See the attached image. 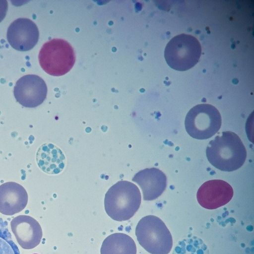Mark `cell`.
<instances>
[{"mask_svg":"<svg viewBox=\"0 0 254 254\" xmlns=\"http://www.w3.org/2000/svg\"><path fill=\"white\" fill-rule=\"evenodd\" d=\"M206 155L209 163L216 168L231 172L239 169L244 164L247 151L237 134L225 131L209 142Z\"/></svg>","mask_w":254,"mask_h":254,"instance_id":"obj_1","label":"cell"},{"mask_svg":"<svg viewBox=\"0 0 254 254\" xmlns=\"http://www.w3.org/2000/svg\"><path fill=\"white\" fill-rule=\"evenodd\" d=\"M36 161L41 170L49 174H59L65 165V157L63 151L50 143H44L39 147Z\"/></svg>","mask_w":254,"mask_h":254,"instance_id":"obj_13","label":"cell"},{"mask_svg":"<svg viewBox=\"0 0 254 254\" xmlns=\"http://www.w3.org/2000/svg\"><path fill=\"white\" fill-rule=\"evenodd\" d=\"M141 196L138 188L127 181H120L113 185L105 194L106 212L112 219L127 221L136 212L141 204Z\"/></svg>","mask_w":254,"mask_h":254,"instance_id":"obj_2","label":"cell"},{"mask_svg":"<svg viewBox=\"0 0 254 254\" xmlns=\"http://www.w3.org/2000/svg\"><path fill=\"white\" fill-rule=\"evenodd\" d=\"M7 8V1L5 0H0V22L4 18Z\"/></svg>","mask_w":254,"mask_h":254,"instance_id":"obj_17","label":"cell"},{"mask_svg":"<svg viewBox=\"0 0 254 254\" xmlns=\"http://www.w3.org/2000/svg\"><path fill=\"white\" fill-rule=\"evenodd\" d=\"M47 87L44 80L38 75L28 74L20 78L14 88V95L22 106L35 108L46 99Z\"/></svg>","mask_w":254,"mask_h":254,"instance_id":"obj_7","label":"cell"},{"mask_svg":"<svg viewBox=\"0 0 254 254\" xmlns=\"http://www.w3.org/2000/svg\"><path fill=\"white\" fill-rule=\"evenodd\" d=\"M233 193V188L228 183L221 180H212L204 183L199 187L196 198L202 207L215 209L228 203Z\"/></svg>","mask_w":254,"mask_h":254,"instance_id":"obj_8","label":"cell"},{"mask_svg":"<svg viewBox=\"0 0 254 254\" xmlns=\"http://www.w3.org/2000/svg\"><path fill=\"white\" fill-rule=\"evenodd\" d=\"M134 240L128 235L116 233L106 237L100 249L101 254H136Z\"/></svg>","mask_w":254,"mask_h":254,"instance_id":"obj_14","label":"cell"},{"mask_svg":"<svg viewBox=\"0 0 254 254\" xmlns=\"http://www.w3.org/2000/svg\"><path fill=\"white\" fill-rule=\"evenodd\" d=\"M199 42L194 36L181 34L174 37L167 44L164 57L169 66L179 71L194 66L200 57Z\"/></svg>","mask_w":254,"mask_h":254,"instance_id":"obj_4","label":"cell"},{"mask_svg":"<svg viewBox=\"0 0 254 254\" xmlns=\"http://www.w3.org/2000/svg\"><path fill=\"white\" fill-rule=\"evenodd\" d=\"M28 200L25 188L16 182H9L0 185V213L13 215L23 210Z\"/></svg>","mask_w":254,"mask_h":254,"instance_id":"obj_11","label":"cell"},{"mask_svg":"<svg viewBox=\"0 0 254 254\" xmlns=\"http://www.w3.org/2000/svg\"><path fill=\"white\" fill-rule=\"evenodd\" d=\"M132 181L140 187L144 200H153L160 196L167 187L165 174L156 168H146L136 173Z\"/></svg>","mask_w":254,"mask_h":254,"instance_id":"obj_12","label":"cell"},{"mask_svg":"<svg viewBox=\"0 0 254 254\" xmlns=\"http://www.w3.org/2000/svg\"><path fill=\"white\" fill-rule=\"evenodd\" d=\"M39 60L46 72L53 76H61L73 67L75 56L69 43L63 39H53L43 45Z\"/></svg>","mask_w":254,"mask_h":254,"instance_id":"obj_5","label":"cell"},{"mask_svg":"<svg viewBox=\"0 0 254 254\" xmlns=\"http://www.w3.org/2000/svg\"></svg>","mask_w":254,"mask_h":254,"instance_id":"obj_18","label":"cell"},{"mask_svg":"<svg viewBox=\"0 0 254 254\" xmlns=\"http://www.w3.org/2000/svg\"><path fill=\"white\" fill-rule=\"evenodd\" d=\"M39 30L36 24L26 18L12 22L7 32V39L10 46L20 51L32 49L37 43Z\"/></svg>","mask_w":254,"mask_h":254,"instance_id":"obj_9","label":"cell"},{"mask_svg":"<svg viewBox=\"0 0 254 254\" xmlns=\"http://www.w3.org/2000/svg\"><path fill=\"white\" fill-rule=\"evenodd\" d=\"M139 245L151 254H168L173 247L170 232L159 217L147 215L142 217L135 228Z\"/></svg>","mask_w":254,"mask_h":254,"instance_id":"obj_3","label":"cell"},{"mask_svg":"<svg viewBox=\"0 0 254 254\" xmlns=\"http://www.w3.org/2000/svg\"><path fill=\"white\" fill-rule=\"evenodd\" d=\"M10 228L18 244L24 249H33L41 242L43 236L42 228L31 216H16L10 222Z\"/></svg>","mask_w":254,"mask_h":254,"instance_id":"obj_10","label":"cell"},{"mask_svg":"<svg viewBox=\"0 0 254 254\" xmlns=\"http://www.w3.org/2000/svg\"><path fill=\"white\" fill-rule=\"evenodd\" d=\"M172 254H209L207 246L200 238L192 236L180 241Z\"/></svg>","mask_w":254,"mask_h":254,"instance_id":"obj_15","label":"cell"},{"mask_svg":"<svg viewBox=\"0 0 254 254\" xmlns=\"http://www.w3.org/2000/svg\"><path fill=\"white\" fill-rule=\"evenodd\" d=\"M10 234L7 229L0 228V254H19L18 248Z\"/></svg>","mask_w":254,"mask_h":254,"instance_id":"obj_16","label":"cell"},{"mask_svg":"<svg viewBox=\"0 0 254 254\" xmlns=\"http://www.w3.org/2000/svg\"><path fill=\"white\" fill-rule=\"evenodd\" d=\"M221 123L218 110L208 104L192 107L187 113L185 121L187 132L197 139H206L213 136L219 130Z\"/></svg>","mask_w":254,"mask_h":254,"instance_id":"obj_6","label":"cell"}]
</instances>
